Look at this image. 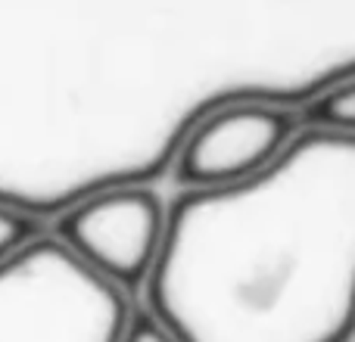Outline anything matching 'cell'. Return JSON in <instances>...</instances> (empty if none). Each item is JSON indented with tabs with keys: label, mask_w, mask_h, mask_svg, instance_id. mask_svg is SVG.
Instances as JSON below:
<instances>
[{
	"label": "cell",
	"mask_w": 355,
	"mask_h": 342,
	"mask_svg": "<svg viewBox=\"0 0 355 342\" xmlns=\"http://www.w3.org/2000/svg\"><path fill=\"white\" fill-rule=\"evenodd\" d=\"M141 296L178 342H352L355 137L300 128L250 181L178 190Z\"/></svg>",
	"instance_id": "1"
},
{
	"label": "cell",
	"mask_w": 355,
	"mask_h": 342,
	"mask_svg": "<svg viewBox=\"0 0 355 342\" xmlns=\"http://www.w3.org/2000/svg\"><path fill=\"white\" fill-rule=\"evenodd\" d=\"M300 131L293 109L234 103L206 116L178 147L168 177L178 190H218L268 168Z\"/></svg>",
	"instance_id": "4"
},
{
	"label": "cell",
	"mask_w": 355,
	"mask_h": 342,
	"mask_svg": "<svg viewBox=\"0 0 355 342\" xmlns=\"http://www.w3.org/2000/svg\"><path fill=\"white\" fill-rule=\"evenodd\" d=\"M166 212L168 202L153 183L112 187L56 215L50 233L103 280L137 299L159 258Z\"/></svg>",
	"instance_id": "3"
},
{
	"label": "cell",
	"mask_w": 355,
	"mask_h": 342,
	"mask_svg": "<svg viewBox=\"0 0 355 342\" xmlns=\"http://www.w3.org/2000/svg\"><path fill=\"white\" fill-rule=\"evenodd\" d=\"M119 342H178V339L156 314H150L147 308L135 302L131 318H128V324H125V333Z\"/></svg>",
	"instance_id": "7"
},
{
	"label": "cell",
	"mask_w": 355,
	"mask_h": 342,
	"mask_svg": "<svg viewBox=\"0 0 355 342\" xmlns=\"http://www.w3.org/2000/svg\"><path fill=\"white\" fill-rule=\"evenodd\" d=\"M44 231H47V224L41 218H35V215L22 212L16 206H3L0 202V262L16 255L22 246L37 240Z\"/></svg>",
	"instance_id": "6"
},
{
	"label": "cell",
	"mask_w": 355,
	"mask_h": 342,
	"mask_svg": "<svg viewBox=\"0 0 355 342\" xmlns=\"http://www.w3.org/2000/svg\"><path fill=\"white\" fill-rule=\"evenodd\" d=\"M131 308L50 227L0 262V342H119Z\"/></svg>",
	"instance_id": "2"
},
{
	"label": "cell",
	"mask_w": 355,
	"mask_h": 342,
	"mask_svg": "<svg viewBox=\"0 0 355 342\" xmlns=\"http://www.w3.org/2000/svg\"><path fill=\"white\" fill-rule=\"evenodd\" d=\"M300 128L355 137V78L337 81L334 87L312 97L300 112Z\"/></svg>",
	"instance_id": "5"
}]
</instances>
